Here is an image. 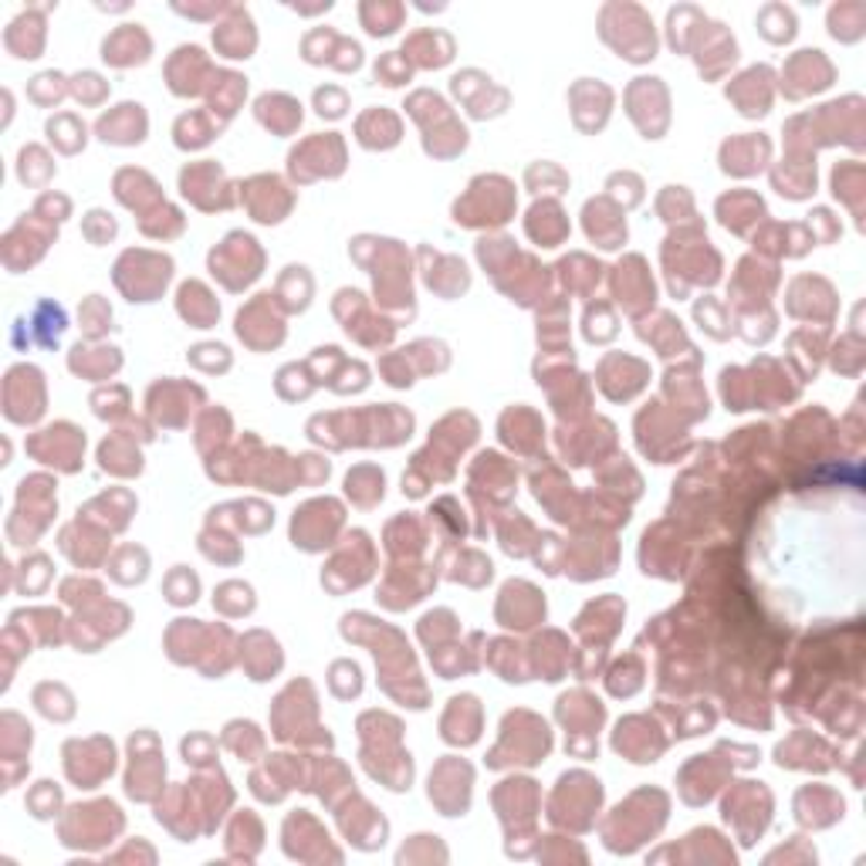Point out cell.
Here are the masks:
<instances>
[{
    "label": "cell",
    "mask_w": 866,
    "mask_h": 866,
    "mask_svg": "<svg viewBox=\"0 0 866 866\" xmlns=\"http://www.w3.org/2000/svg\"><path fill=\"white\" fill-rule=\"evenodd\" d=\"M599 802H603L599 779L585 776V771H572V776L559 779V792H555V802H552V819L562 816L566 809H579L582 829H590L593 826V813L599 809Z\"/></svg>",
    "instance_id": "obj_13"
},
{
    "label": "cell",
    "mask_w": 866,
    "mask_h": 866,
    "mask_svg": "<svg viewBox=\"0 0 866 866\" xmlns=\"http://www.w3.org/2000/svg\"><path fill=\"white\" fill-rule=\"evenodd\" d=\"M613 271H616L613 274V292L627 298V312L636 316L640 308L654 305L657 288H654V277H650V271L643 268V258H627V261L616 264Z\"/></svg>",
    "instance_id": "obj_18"
},
{
    "label": "cell",
    "mask_w": 866,
    "mask_h": 866,
    "mask_svg": "<svg viewBox=\"0 0 866 866\" xmlns=\"http://www.w3.org/2000/svg\"><path fill=\"white\" fill-rule=\"evenodd\" d=\"M728 99L738 102L741 115H749V119L765 115L768 102H771V69L758 65V69L745 72L734 85H728Z\"/></svg>",
    "instance_id": "obj_24"
},
{
    "label": "cell",
    "mask_w": 866,
    "mask_h": 866,
    "mask_svg": "<svg viewBox=\"0 0 866 866\" xmlns=\"http://www.w3.org/2000/svg\"><path fill=\"white\" fill-rule=\"evenodd\" d=\"M35 704H38L41 715L51 718V721H69L75 715V701L61 684H41L35 691Z\"/></svg>",
    "instance_id": "obj_48"
},
{
    "label": "cell",
    "mask_w": 866,
    "mask_h": 866,
    "mask_svg": "<svg viewBox=\"0 0 866 866\" xmlns=\"http://www.w3.org/2000/svg\"><path fill=\"white\" fill-rule=\"evenodd\" d=\"M69 329V319H65V308L54 305V301H38L35 312H30V332H27V343L35 338L38 346L45 349H54L58 338L65 335Z\"/></svg>",
    "instance_id": "obj_35"
},
{
    "label": "cell",
    "mask_w": 866,
    "mask_h": 866,
    "mask_svg": "<svg viewBox=\"0 0 866 866\" xmlns=\"http://www.w3.org/2000/svg\"><path fill=\"white\" fill-rule=\"evenodd\" d=\"M338 524H343V508H338V502H329V498L308 502L301 511H295L292 539L305 552H319V548L332 545V535H335Z\"/></svg>",
    "instance_id": "obj_8"
},
{
    "label": "cell",
    "mask_w": 866,
    "mask_h": 866,
    "mask_svg": "<svg viewBox=\"0 0 866 866\" xmlns=\"http://www.w3.org/2000/svg\"><path fill=\"white\" fill-rule=\"evenodd\" d=\"M261 261H264V255H261V247L251 234H231L221 247H213L210 251L213 277H221L231 292H240L244 285H251L261 274Z\"/></svg>",
    "instance_id": "obj_2"
},
{
    "label": "cell",
    "mask_w": 866,
    "mask_h": 866,
    "mask_svg": "<svg viewBox=\"0 0 866 866\" xmlns=\"http://www.w3.org/2000/svg\"><path fill=\"white\" fill-rule=\"evenodd\" d=\"M410 61L404 58V54H386V58H380V65H376V78L383 82V85H404L407 78H410Z\"/></svg>",
    "instance_id": "obj_62"
},
{
    "label": "cell",
    "mask_w": 866,
    "mask_h": 866,
    "mask_svg": "<svg viewBox=\"0 0 866 866\" xmlns=\"http://www.w3.org/2000/svg\"><path fill=\"white\" fill-rule=\"evenodd\" d=\"M312 38L322 41L325 48L319 54H308L305 61H312V65H329L338 69V72H356L362 65V48L349 38H338L335 30H312Z\"/></svg>",
    "instance_id": "obj_30"
},
{
    "label": "cell",
    "mask_w": 866,
    "mask_h": 866,
    "mask_svg": "<svg viewBox=\"0 0 866 866\" xmlns=\"http://www.w3.org/2000/svg\"><path fill=\"white\" fill-rule=\"evenodd\" d=\"M99 460H102V471H112V474H122V478L143 471V454H139V447L129 437H122V430L115 433L112 441H106L99 447Z\"/></svg>",
    "instance_id": "obj_38"
},
{
    "label": "cell",
    "mask_w": 866,
    "mask_h": 866,
    "mask_svg": "<svg viewBox=\"0 0 866 866\" xmlns=\"http://www.w3.org/2000/svg\"><path fill=\"white\" fill-rule=\"evenodd\" d=\"M511 210H515L511 183L502 176H481L471 183V194L457 200L454 216L463 227H484V224L502 227L505 221H511Z\"/></svg>",
    "instance_id": "obj_1"
},
{
    "label": "cell",
    "mask_w": 866,
    "mask_h": 866,
    "mask_svg": "<svg viewBox=\"0 0 866 866\" xmlns=\"http://www.w3.org/2000/svg\"><path fill=\"white\" fill-rule=\"evenodd\" d=\"M771 183H776V190L789 200H802L816 190V163L813 160H792L785 163V173H771Z\"/></svg>",
    "instance_id": "obj_40"
},
{
    "label": "cell",
    "mask_w": 866,
    "mask_h": 866,
    "mask_svg": "<svg viewBox=\"0 0 866 866\" xmlns=\"http://www.w3.org/2000/svg\"><path fill=\"white\" fill-rule=\"evenodd\" d=\"M72 745L85 755V762L78 755H65L69 779L78 789H96L106 776H112V768H115V749H112V741H106V738H88V741H72Z\"/></svg>",
    "instance_id": "obj_11"
},
{
    "label": "cell",
    "mask_w": 866,
    "mask_h": 866,
    "mask_svg": "<svg viewBox=\"0 0 866 866\" xmlns=\"http://www.w3.org/2000/svg\"><path fill=\"white\" fill-rule=\"evenodd\" d=\"M69 366L75 369L78 376H85V380H109L115 369L122 366V356H119V349L115 346H96V349H88V346H75L72 349V356H69Z\"/></svg>",
    "instance_id": "obj_32"
},
{
    "label": "cell",
    "mask_w": 866,
    "mask_h": 866,
    "mask_svg": "<svg viewBox=\"0 0 866 866\" xmlns=\"http://www.w3.org/2000/svg\"><path fill=\"white\" fill-rule=\"evenodd\" d=\"M255 112H258V119L264 122L268 129L282 133V136H288V133H295L301 126V106L292 96H282V91H274V96H261Z\"/></svg>",
    "instance_id": "obj_33"
},
{
    "label": "cell",
    "mask_w": 866,
    "mask_h": 866,
    "mask_svg": "<svg viewBox=\"0 0 866 866\" xmlns=\"http://www.w3.org/2000/svg\"><path fill=\"white\" fill-rule=\"evenodd\" d=\"M559 718L566 728H572L569 752H576L582 758L596 755V731L603 725V704L585 691H576V694H566L559 701Z\"/></svg>",
    "instance_id": "obj_6"
},
{
    "label": "cell",
    "mask_w": 866,
    "mask_h": 866,
    "mask_svg": "<svg viewBox=\"0 0 866 866\" xmlns=\"http://www.w3.org/2000/svg\"><path fill=\"white\" fill-rule=\"evenodd\" d=\"M426 51L423 58H420V69H441V65H447V61L454 58V41L447 38V35H441V30H423V35H413L410 38V45H407V51Z\"/></svg>",
    "instance_id": "obj_45"
},
{
    "label": "cell",
    "mask_w": 866,
    "mask_h": 866,
    "mask_svg": "<svg viewBox=\"0 0 866 866\" xmlns=\"http://www.w3.org/2000/svg\"><path fill=\"white\" fill-rule=\"evenodd\" d=\"M771 795L762 782H738V789L725 799V819L741 832V843L752 846L755 837L768 826Z\"/></svg>",
    "instance_id": "obj_4"
},
{
    "label": "cell",
    "mask_w": 866,
    "mask_h": 866,
    "mask_svg": "<svg viewBox=\"0 0 866 866\" xmlns=\"http://www.w3.org/2000/svg\"><path fill=\"white\" fill-rule=\"evenodd\" d=\"M170 88L176 91V96H200V91L207 88L200 78H213L216 72L210 69V61L203 54V48L197 45H183L176 48V54L170 58Z\"/></svg>",
    "instance_id": "obj_17"
},
{
    "label": "cell",
    "mask_w": 866,
    "mask_h": 866,
    "mask_svg": "<svg viewBox=\"0 0 866 866\" xmlns=\"http://www.w3.org/2000/svg\"><path fill=\"white\" fill-rule=\"evenodd\" d=\"M139 274L133 271V277H115V285L129 295V301H157V295L166 288L170 274H173V261L166 255H149V251H133Z\"/></svg>",
    "instance_id": "obj_16"
},
{
    "label": "cell",
    "mask_w": 866,
    "mask_h": 866,
    "mask_svg": "<svg viewBox=\"0 0 866 866\" xmlns=\"http://www.w3.org/2000/svg\"><path fill=\"white\" fill-rule=\"evenodd\" d=\"M650 718H627L616 725V734H613V749L616 752H623L630 762H657V755L667 749V738H660L657 731H643Z\"/></svg>",
    "instance_id": "obj_19"
},
{
    "label": "cell",
    "mask_w": 866,
    "mask_h": 866,
    "mask_svg": "<svg viewBox=\"0 0 866 866\" xmlns=\"http://www.w3.org/2000/svg\"><path fill=\"white\" fill-rule=\"evenodd\" d=\"M437 264H441V274H430L426 285L437 288L444 298H454V295H460L463 288L471 285V274H468V268H463V261H457V258H437Z\"/></svg>",
    "instance_id": "obj_47"
},
{
    "label": "cell",
    "mask_w": 866,
    "mask_h": 866,
    "mask_svg": "<svg viewBox=\"0 0 866 866\" xmlns=\"http://www.w3.org/2000/svg\"><path fill=\"white\" fill-rule=\"evenodd\" d=\"M505 731L515 734V741L502 738L498 752H494L491 758H498V755L508 752L511 758L505 765H511V762L515 765H539V762H545V755L552 749V731H548V725L542 718L529 715V710H515V715L505 718Z\"/></svg>",
    "instance_id": "obj_3"
},
{
    "label": "cell",
    "mask_w": 866,
    "mask_h": 866,
    "mask_svg": "<svg viewBox=\"0 0 866 866\" xmlns=\"http://www.w3.org/2000/svg\"><path fill=\"white\" fill-rule=\"evenodd\" d=\"M180 187H183V197L187 200H194L197 207H203V210H210V197L207 194H224V197H234L231 194V187H227V180H224V170L216 166V163H210V160H203V163H197V166H187L180 173Z\"/></svg>",
    "instance_id": "obj_26"
},
{
    "label": "cell",
    "mask_w": 866,
    "mask_h": 866,
    "mask_svg": "<svg viewBox=\"0 0 866 866\" xmlns=\"http://www.w3.org/2000/svg\"><path fill=\"white\" fill-rule=\"evenodd\" d=\"M112 579L122 582V585H133V582H143L146 579V569H149V555L136 545H126L112 555Z\"/></svg>",
    "instance_id": "obj_46"
},
{
    "label": "cell",
    "mask_w": 866,
    "mask_h": 866,
    "mask_svg": "<svg viewBox=\"0 0 866 866\" xmlns=\"http://www.w3.org/2000/svg\"><path fill=\"white\" fill-rule=\"evenodd\" d=\"M82 325H85V335L88 338H99L106 329H112V308L99 295H91L82 305Z\"/></svg>",
    "instance_id": "obj_55"
},
{
    "label": "cell",
    "mask_w": 866,
    "mask_h": 866,
    "mask_svg": "<svg viewBox=\"0 0 866 866\" xmlns=\"http://www.w3.org/2000/svg\"><path fill=\"white\" fill-rule=\"evenodd\" d=\"M498 620L508 630H529L545 620V599L535 585L529 582H508L502 603H498Z\"/></svg>",
    "instance_id": "obj_15"
},
{
    "label": "cell",
    "mask_w": 866,
    "mask_h": 866,
    "mask_svg": "<svg viewBox=\"0 0 866 866\" xmlns=\"http://www.w3.org/2000/svg\"><path fill=\"white\" fill-rule=\"evenodd\" d=\"M213 606L224 616H244V613L255 609V590L244 582H224L213 596Z\"/></svg>",
    "instance_id": "obj_51"
},
{
    "label": "cell",
    "mask_w": 866,
    "mask_h": 866,
    "mask_svg": "<svg viewBox=\"0 0 866 866\" xmlns=\"http://www.w3.org/2000/svg\"><path fill=\"white\" fill-rule=\"evenodd\" d=\"M471 779L474 771L468 762L447 758L430 776V799L444 809V816H463L471 806Z\"/></svg>",
    "instance_id": "obj_7"
},
{
    "label": "cell",
    "mask_w": 866,
    "mask_h": 866,
    "mask_svg": "<svg viewBox=\"0 0 866 866\" xmlns=\"http://www.w3.org/2000/svg\"><path fill=\"white\" fill-rule=\"evenodd\" d=\"M585 234H590L599 247H606V251H616V247L627 240L623 210L613 207L606 197L603 200H590V203H585Z\"/></svg>",
    "instance_id": "obj_22"
},
{
    "label": "cell",
    "mask_w": 866,
    "mask_h": 866,
    "mask_svg": "<svg viewBox=\"0 0 866 866\" xmlns=\"http://www.w3.org/2000/svg\"><path fill=\"white\" fill-rule=\"evenodd\" d=\"M224 126L221 122H210L207 112H190V115H180L176 119V146L180 149H200L207 146L216 133H221Z\"/></svg>",
    "instance_id": "obj_43"
},
{
    "label": "cell",
    "mask_w": 866,
    "mask_h": 866,
    "mask_svg": "<svg viewBox=\"0 0 866 866\" xmlns=\"http://www.w3.org/2000/svg\"><path fill=\"white\" fill-rule=\"evenodd\" d=\"M166 599L173 603V606H187V603H197V596H200V579L187 569V566H176L170 576H166Z\"/></svg>",
    "instance_id": "obj_53"
},
{
    "label": "cell",
    "mask_w": 866,
    "mask_h": 866,
    "mask_svg": "<svg viewBox=\"0 0 866 866\" xmlns=\"http://www.w3.org/2000/svg\"><path fill=\"white\" fill-rule=\"evenodd\" d=\"M616 329H613V319H609V308L606 305H596L585 312V338L590 343H606V338H613Z\"/></svg>",
    "instance_id": "obj_61"
},
{
    "label": "cell",
    "mask_w": 866,
    "mask_h": 866,
    "mask_svg": "<svg viewBox=\"0 0 866 866\" xmlns=\"http://www.w3.org/2000/svg\"><path fill=\"white\" fill-rule=\"evenodd\" d=\"M102 143H115V146H139L146 139V112L139 102H122L119 109H112L109 115L99 119L96 126Z\"/></svg>",
    "instance_id": "obj_20"
},
{
    "label": "cell",
    "mask_w": 866,
    "mask_h": 866,
    "mask_svg": "<svg viewBox=\"0 0 866 866\" xmlns=\"http://www.w3.org/2000/svg\"><path fill=\"white\" fill-rule=\"evenodd\" d=\"M14 423H35L45 413V383L35 366H14L8 373V407Z\"/></svg>",
    "instance_id": "obj_10"
},
{
    "label": "cell",
    "mask_w": 866,
    "mask_h": 866,
    "mask_svg": "<svg viewBox=\"0 0 866 866\" xmlns=\"http://www.w3.org/2000/svg\"><path fill=\"white\" fill-rule=\"evenodd\" d=\"M829 78H832V65L822 58V51H799V54L789 61L782 88H789L792 82H802V85L795 88V99H802V96H809V91L826 88Z\"/></svg>",
    "instance_id": "obj_27"
},
{
    "label": "cell",
    "mask_w": 866,
    "mask_h": 866,
    "mask_svg": "<svg viewBox=\"0 0 866 866\" xmlns=\"http://www.w3.org/2000/svg\"><path fill=\"white\" fill-rule=\"evenodd\" d=\"M718 216L728 231H738L745 234V221H762L765 216V203L752 194H731V197H721L718 200Z\"/></svg>",
    "instance_id": "obj_41"
},
{
    "label": "cell",
    "mask_w": 866,
    "mask_h": 866,
    "mask_svg": "<svg viewBox=\"0 0 866 866\" xmlns=\"http://www.w3.org/2000/svg\"><path fill=\"white\" fill-rule=\"evenodd\" d=\"M258 650H244L240 664L251 670V680H271L277 670H282V650L268 633H255Z\"/></svg>",
    "instance_id": "obj_42"
},
{
    "label": "cell",
    "mask_w": 866,
    "mask_h": 866,
    "mask_svg": "<svg viewBox=\"0 0 866 866\" xmlns=\"http://www.w3.org/2000/svg\"><path fill=\"white\" fill-rule=\"evenodd\" d=\"M481 734V707H478V697L463 694V697H454L450 701V710L444 718V738L450 745H471Z\"/></svg>",
    "instance_id": "obj_28"
},
{
    "label": "cell",
    "mask_w": 866,
    "mask_h": 866,
    "mask_svg": "<svg viewBox=\"0 0 866 866\" xmlns=\"http://www.w3.org/2000/svg\"><path fill=\"white\" fill-rule=\"evenodd\" d=\"M69 85H72V96H75L78 102H85V106H99V102L109 96V82H102L96 72H82V75H75Z\"/></svg>",
    "instance_id": "obj_56"
},
{
    "label": "cell",
    "mask_w": 866,
    "mask_h": 866,
    "mask_svg": "<svg viewBox=\"0 0 866 866\" xmlns=\"http://www.w3.org/2000/svg\"><path fill=\"white\" fill-rule=\"evenodd\" d=\"M450 88H454V96H457V99L468 102V112H471L474 119H487V115H498V112H505V106H502V102H491V99H487V96H505V91H502V88H494V85H491V78H484L481 72H478V91L468 85V78H463V72H460V75H454Z\"/></svg>",
    "instance_id": "obj_36"
},
{
    "label": "cell",
    "mask_w": 866,
    "mask_h": 866,
    "mask_svg": "<svg viewBox=\"0 0 866 866\" xmlns=\"http://www.w3.org/2000/svg\"><path fill=\"white\" fill-rule=\"evenodd\" d=\"M274 305V295H258V301H251L247 308H240V316H237V335L244 338L247 346L251 349H274V346H282V338H285V325L282 319H277L274 312L268 316V308Z\"/></svg>",
    "instance_id": "obj_12"
},
{
    "label": "cell",
    "mask_w": 866,
    "mask_h": 866,
    "mask_svg": "<svg viewBox=\"0 0 866 866\" xmlns=\"http://www.w3.org/2000/svg\"><path fill=\"white\" fill-rule=\"evenodd\" d=\"M316 109L322 119H343L346 109H349V99H346V91L343 88H319L316 91Z\"/></svg>",
    "instance_id": "obj_63"
},
{
    "label": "cell",
    "mask_w": 866,
    "mask_h": 866,
    "mask_svg": "<svg viewBox=\"0 0 866 866\" xmlns=\"http://www.w3.org/2000/svg\"><path fill=\"white\" fill-rule=\"evenodd\" d=\"M176 308H180V316L197 329H210L216 316H221V305H216V298L200 282H187L180 288Z\"/></svg>",
    "instance_id": "obj_34"
},
{
    "label": "cell",
    "mask_w": 866,
    "mask_h": 866,
    "mask_svg": "<svg viewBox=\"0 0 866 866\" xmlns=\"http://www.w3.org/2000/svg\"><path fill=\"white\" fill-rule=\"evenodd\" d=\"M72 91V85L65 82V75H58V72H45V75H38L35 82H30V88H27V96L35 99L38 106H58L61 99H65Z\"/></svg>",
    "instance_id": "obj_54"
},
{
    "label": "cell",
    "mask_w": 866,
    "mask_h": 866,
    "mask_svg": "<svg viewBox=\"0 0 866 866\" xmlns=\"http://www.w3.org/2000/svg\"><path fill=\"white\" fill-rule=\"evenodd\" d=\"M359 143L366 149H389L399 143V119L386 109H373L359 119Z\"/></svg>",
    "instance_id": "obj_37"
},
{
    "label": "cell",
    "mask_w": 866,
    "mask_h": 866,
    "mask_svg": "<svg viewBox=\"0 0 866 866\" xmlns=\"http://www.w3.org/2000/svg\"><path fill=\"white\" fill-rule=\"evenodd\" d=\"M61 596H65V603H72V606L88 609V606H96V603H99L102 585H99V582H91V579H69L65 585H61Z\"/></svg>",
    "instance_id": "obj_58"
},
{
    "label": "cell",
    "mask_w": 866,
    "mask_h": 866,
    "mask_svg": "<svg viewBox=\"0 0 866 866\" xmlns=\"http://www.w3.org/2000/svg\"><path fill=\"white\" fill-rule=\"evenodd\" d=\"M231 17L227 24H221L213 30V41L221 48L227 58H251L255 45H258V35H255V24H251V14L240 11V8H231Z\"/></svg>",
    "instance_id": "obj_29"
},
{
    "label": "cell",
    "mask_w": 866,
    "mask_h": 866,
    "mask_svg": "<svg viewBox=\"0 0 866 866\" xmlns=\"http://www.w3.org/2000/svg\"><path fill=\"white\" fill-rule=\"evenodd\" d=\"M758 27L762 35L771 41V45H782V41H792L795 38V14L782 4H771L758 14Z\"/></svg>",
    "instance_id": "obj_50"
},
{
    "label": "cell",
    "mask_w": 866,
    "mask_h": 866,
    "mask_svg": "<svg viewBox=\"0 0 866 866\" xmlns=\"http://www.w3.org/2000/svg\"><path fill=\"white\" fill-rule=\"evenodd\" d=\"M143 749H146V731L133 738V768L126 776V792L133 799H139V802H149V799H157L160 789H163L166 765H163V755L157 749V741H152L149 755Z\"/></svg>",
    "instance_id": "obj_14"
},
{
    "label": "cell",
    "mask_w": 866,
    "mask_h": 866,
    "mask_svg": "<svg viewBox=\"0 0 866 866\" xmlns=\"http://www.w3.org/2000/svg\"><path fill=\"white\" fill-rule=\"evenodd\" d=\"M149 51H152L149 35H146L139 24H126V27L112 30V35L106 38V45H102V58L109 61V65H115V69L143 65V61L149 58Z\"/></svg>",
    "instance_id": "obj_23"
},
{
    "label": "cell",
    "mask_w": 866,
    "mask_h": 866,
    "mask_svg": "<svg viewBox=\"0 0 866 866\" xmlns=\"http://www.w3.org/2000/svg\"><path fill=\"white\" fill-rule=\"evenodd\" d=\"M244 200H247V207H251L255 221H261V224L285 221V213L292 207V197L285 194L282 180H274V176H258V180L247 183Z\"/></svg>",
    "instance_id": "obj_21"
},
{
    "label": "cell",
    "mask_w": 866,
    "mask_h": 866,
    "mask_svg": "<svg viewBox=\"0 0 866 866\" xmlns=\"http://www.w3.org/2000/svg\"><path fill=\"white\" fill-rule=\"evenodd\" d=\"M383 484H386V478L376 468H356L346 478L349 498H356V505H362V508H373L376 502H383Z\"/></svg>",
    "instance_id": "obj_44"
},
{
    "label": "cell",
    "mask_w": 866,
    "mask_h": 866,
    "mask_svg": "<svg viewBox=\"0 0 866 866\" xmlns=\"http://www.w3.org/2000/svg\"><path fill=\"white\" fill-rule=\"evenodd\" d=\"M190 362L200 366L203 373H224V369H231V352H227V346L203 343V346L190 349Z\"/></svg>",
    "instance_id": "obj_57"
},
{
    "label": "cell",
    "mask_w": 866,
    "mask_h": 866,
    "mask_svg": "<svg viewBox=\"0 0 866 866\" xmlns=\"http://www.w3.org/2000/svg\"><path fill=\"white\" fill-rule=\"evenodd\" d=\"M21 180L27 183V187H45V183L51 180L54 173V163L45 157V149L38 146H24L21 149V166H17Z\"/></svg>",
    "instance_id": "obj_52"
},
{
    "label": "cell",
    "mask_w": 866,
    "mask_h": 866,
    "mask_svg": "<svg viewBox=\"0 0 866 866\" xmlns=\"http://www.w3.org/2000/svg\"><path fill=\"white\" fill-rule=\"evenodd\" d=\"M569 234V221H566V213L559 210V203L555 200H542L532 207L529 213V237L539 240L542 247H559Z\"/></svg>",
    "instance_id": "obj_31"
},
{
    "label": "cell",
    "mask_w": 866,
    "mask_h": 866,
    "mask_svg": "<svg viewBox=\"0 0 866 866\" xmlns=\"http://www.w3.org/2000/svg\"><path fill=\"white\" fill-rule=\"evenodd\" d=\"M82 234L91 240V244H109L115 234H119V224L106 210H88L85 213V224H82Z\"/></svg>",
    "instance_id": "obj_59"
},
{
    "label": "cell",
    "mask_w": 866,
    "mask_h": 866,
    "mask_svg": "<svg viewBox=\"0 0 866 866\" xmlns=\"http://www.w3.org/2000/svg\"><path fill=\"white\" fill-rule=\"evenodd\" d=\"M768 163V139L765 136H738L721 146V166L725 173L749 176Z\"/></svg>",
    "instance_id": "obj_25"
},
{
    "label": "cell",
    "mask_w": 866,
    "mask_h": 866,
    "mask_svg": "<svg viewBox=\"0 0 866 866\" xmlns=\"http://www.w3.org/2000/svg\"><path fill=\"white\" fill-rule=\"evenodd\" d=\"M27 806L38 819H51L58 816V806H61V792L54 789V782H38V789L27 795Z\"/></svg>",
    "instance_id": "obj_60"
},
{
    "label": "cell",
    "mask_w": 866,
    "mask_h": 866,
    "mask_svg": "<svg viewBox=\"0 0 866 866\" xmlns=\"http://www.w3.org/2000/svg\"><path fill=\"white\" fill-rule=\"evenodd\" d=\"M207 91H210V112L213 115L221 112V122H227L247 96V78L234 72H216Z\"/></svg>",
    "instance_id": "obj_39"
},
{
    "label": "cell",
    "mask_w": 866,
    "mask_h": 866,
    "mask_svg": "<svg viewBox=\"0 0 866 866\" xmlns=\"http://www.w3.org/2000/svg\"><path fill=\"white\" fill-rule=\"evenodd\" d=\"M48 139L61 149V152H78L82 146H85V126L82 122L75 119V115H69V112H61V115H54L51 122H48Z\"/></svg>",
    "instance_id": "obj_49"
},
{
    "label": "cell",
    "mask_w": 866,
    "mask_h": 866,
    "mask_svg": "<svg viewBox=\"0 0 866 866\" xmlns=\"http://www.w3.org/2000/svg\"><path fill=\"white\" fill-rule=\"evenodd\" d=\"M119 829L122 813L115 802H88V806H75L72 816L61 822V837L69 846H99Z\"/></svg>",
    "instance_id": "obj_5"
},
{
    "label": "cell",
    "mask_w": 866,
    "mask_h": 866,
    "mask_svg": "<svg viewBox=\"0 0 866 866\" xmlns=\"http://www.w3.org/2000/svg\"><path fill=\"white\" fill-rule=\"evenodd\" d=\"M27 447L41 463H54V468H61V471H78L82 450H85V433L72 423H54V426L41 430Z\"/></svg>",
    "instance_id": "obj_9"
}]
</instances>
